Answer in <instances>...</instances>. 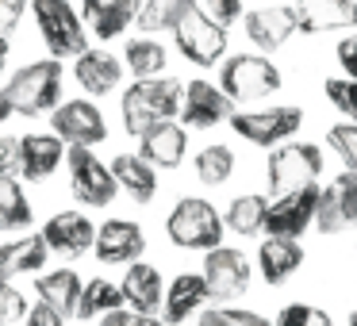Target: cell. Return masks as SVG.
<instances>
[{
  "label": "cell",
  "mask_w": 357,
  "mask_h": 326,
  "mask_svg": "<svg viewBox=\"0 0 357 326\" xmlns=\"http://www.w3.org/2000/svg\"><path fill=\"white\" fill-rule=\"evenodd\" d=\"M173 42H177V50L185 54V62L200 65V70L219 65L227 58V27L215 24L200 4L173 27Z\"/></svg>",
  "instance_id": "cell-8"
},
{
  "label": "cell",
  "mask_w": 357,
  "mask_h": 326,
  "mask_svg": "<svg viewBox=\"0 0 357 326\" xmlns=\"http://www.w3.org/2000/svg\"><path fill=\"white\" fill-rule=\"evenodd\" d=\"M112 177H116L119 192H123L127 200H135L139 208L154 203V196H158V169L146 162V157L116 154V157H112Z\"/></svg>",
  "instance_id": "cell-25"
},
{
  "label": "cell",
  "mask_w": 357,
  "mask_h": 326,
  "mask_svg": "<svg viewBox=\"0 0 357 326\" xmlns=\"http://www.w3.org/2000/svg\"><path fill=\"white\" fill-rule=\"evenodd\" d=\"M273 326H334V318L315 303H284L273 318Z\"/></svg>",
  "instance_id": "cell-37"
},
{
  "label": "cell",
  "mask_w": 357,
  "mask_h": 326,
  "mask_svg": "<svg viewBox=\"0 0 357 326\" xmlns=\"http://www.w3.org/2000/svg\"><path fill=\"white\" fill-rule=\"evenodd\" d=\"M204 284H208V295L215 303H234L238 295H246L250 277H254V265L242 254L238 246H219L211 254H204Z\"/></svg>",
  "instance_id": "cell-10"
},
{
  "label": "cell",
  "mask_w": 357,
  "mask_h": 326,
  "mask_svg": "<svg viewBox=\"0 0 357 326\" xmlns=\"http://www.w3.org/2000/svg\"><path fill=\"white\" fill-rule=\"evenodd\" d=\"M234 116L231 96L223 93L219 85L196 77L185 85V96H181V123L196 127V131H208V127H219Z\"/></svg>",
  "instance_id": "cell-15"
},
{
  "label": "cell",
  "mask_w": 357,
  "mask_h": 326,
  "mask_svg": "<svg viewBox=\"0 0 357 326\" xmlns=\"http://www.w3.org/2000/svg\"><path fill=\"white\" fill-rule=\"evenodd\" d=\"M31 223H35V211L24 185L16 177H0V234L31 231Z\"/></svg>",
  "instance_id": "cell-31"
},
{
  "label": "cell",
  "mask_w": 357,
  "mask_h": 326,
  "mask_svg": "<svg viewBox=\"0 0 357 326\" xmlns=\"http://www.w3.org/2000/svg\"><path fill=\"white\" fill-rule=\"evenodd\" d=\"M50 249L43 242V234H20V238L0 246V280H16V277H31L47 265Z\"/></svg>",
  "instance_id": "cell-27"
},
{
  "label": "cell",
  "mask_w": 357,
  "mask_h": 326,
  "mask_svg": "<svg viewBox=\"0 0 357 326\" xmlns=\"http://www.w3.org/2000/svg\"><path fill=\"white\" fill-rule=\"evenodd\" d=\"M192 169H196V180H200V185H211V188L227 185L231 173H234V150L223 146V142H211V146H204L200 154H196Z\"/></svg>",
  "instance_id": "cell-34"
},
{
  "label": "cell",
  "mask_w": 357,
  "mask_h": 326,
  "mask_svg": "<svg viewBox=\"0 0 357 326\" xmlns=\"http://www.w3.org/2000/svg\"><path fill=\"white\" fill-rule=\"evenodd\" d=\"M303 127V108L296 104H269V108H234L231 131L246 139L250 146L277 150L280 142H292Z\"/></svg>",
  "instance_id": "cell-7"
},
{
  "label": "cell",
  "mask_w": 357,
  "mask_h": 326,
  "mask_svg": "<svg viewBox=\"0 0 357 326\" xmlns=\"http://www.w3.org/2000/svg\"><path fill=\"white\" fill-rule=\"evenodd\" d=\"M142 249H146V234L131 219H108V223L96 226L93 254L100 265H135Z\"/></svg>",
  "instance_id": "cell-16"
},
{
  "label": "cell",
  "mask_w": 357,
  "mask_h": 326,
  "mask_svg": "<svg viewBox=\"0 0 357 326\" xmlns=\"http://www.w3.org/2000/svg\"><path fill=\"white\" fill-rule=\"evenodd\" d=\"M296 20H300V35L357 31V0H300Z\"/></svg>",
  "instance_id": "cell-18"
},
{
  "label": "cell",
  "mask_w": 357,
  "mask_h": 326,
  "mask_svg": "<svg viewBox=\"0 0 357 326\" xmlns=\"http://www.w3.org/2000/svg\"><path fill=\"white\" fill-rule=\"evenodd\" d=\"M357 226V173L342 169L326 188H319V208H315V231L334 238Z\"/></svg>",
  "instance_id": "cell-11"
},
{
  "label": "cell",
  "mask_w": 357,
  "mask_h": 326,
  "mask_svg": "<svg viewBox=\"0 0 357 326\" xmlns=\"http://www.w3.org/2000/svg\"><path fill=\"white\" fill-rule=\"evenodd\" d=\"M70 154L66 142L50 134H24L20 139V177L24 180H50L62 165V157Z\"/></svg>",
  "instance_id": "cell-22"
},
{
  "label": "cell",
  "mask_w": 357,
  "mask_h": 326,
  "mask_svg": "<svg viewBox=\"0 0 357 326\" xmlns=\"http://www.w3.org/2000/svg\"><path fill=\"white\" fill-rule=\"evenodd\" d=\"M31 16L50 58H77L89 50V27L70 0H31Z\"/></svg>",
  "instance_id": "cell-5"
},
{
  "label": "cell",
  "mask_w": 357,
  "mask_h": 326,
  "mask_svg": "<svg viewBox=\"0 0 357 326\" xmlns=\"http://www.w3.org/2000/svg\"><path fill=\"white\" fill-rule=\"evenodd\" d=\"M123 307V292L119 284L104 277H93L85 288H81V300H77V318H104L108 311H119Z\"/></svg>",
  "instance_id": "cell-33"
},
{
  "label": "cell",
  "mask_w": 357,
  "mask_h": 326,
  "mask_svg": "<svg viewBox=\"0 0 357 326\" xmlns=\"http://www.w3.org/2000/svg\"><path fill=\"white\" fill-rule=\"evenodd\" d=\"M349 326H357V311H354V315H349Z\"/></svg>",
  "instance_id": "cell-48"
},
{
  "label": "cell",
  "mask_w": 357,
  "mask_h": 326,
  "mask_svg": "<svg viewBox=\"0 0 357 326\" xmlns=\"http://www.w3.org/2000/svg\"><path fill=\"white\" fill-rule=\"evenodd\" d=\"M50 131L66 142V146H100L108 139V123L104 111L93 100H62L50 111Z\"/></svg>",
  "instance_id": "cell-12"
},
{
  "label": "cell",
  "mask_w": 357,
  "mask_h": 326,
  "mask_svg": "<svg viewBox=\"0 0 357 326\" xmlns=\"http://www.w3.org/2000/svg\"><path fill=\"white\" fill-rule=\"evenodd\" d=\"M16 116V108H12V100H8V93L0 88V123H8V119Z\"/></svg>",
  "instance_id": "cell-46"
},
{
  "label": "cell",
  "mask_w": 357,
  "mask_h": 326,
  "mask_svg": "<svg viewBox=\"0 0 357 326\" xmlns=\"http://www.w3.org/2000/svg\"><path fill=\"white\" fill-rule=\"evenodd\" d=\"M315 208H319V185L277 196V200L269 203V215H265V234L300 242L303 234L315 226Z\"/></svg>",
  "instance_id": "cell-13"
},
{
  "label": "cell",
  "mask_w": 357,
  "mask_h": 326,
  "mask_svg": "<svg viewBox=\"0 0 357 326\" xmlns=\"http://www.w3.org/2000/svg\"><path fill=\"white\" fill-rule=\"evenodd\" d=\"M81 288H85V280L77 277V269H50L43 272L39 280H35V292H39V303H47V307H54L62 318L77 315V300H81Z\"/></svg>",
  "instance_id": "cell-28"
},
{
  "label": "cell",
  "mask_w": 357,
  "mask_h": 326,
  "mask_svg": "<svg viewBox=\"0 0 357 326\" xmlns=\"http://www.w3.org/2000/svg\"><path fill=\"white\" fill-rule=\"evenodd\" d=\"M303 265V246L296 238H273L265 234L261 246H257V269L261 280L269 288H280L284 280H292V272Z\"/></svg>",
  "instance_id": "cell-26"
},
{
  "label": "cell",
  "mask_w": 357,
  "mask_h": 326,
  "mask_svg": "<svg viewBox=\"0 0 357 326\" xmlns=\"http://www.w3.org/2000/svg\"><path fill=\"white\" fill-rule=\"evenodd\" d=\"M24 326H66V318L58 315L54 307H47V303H39V307H31V311H27Z\"/></svg>",
  "instance_id": "cell-45"
},
{
  "label": "cell",
  "mask_w": 357,
  "mask_h": 326,
  "mask_svg": "<svg viewBox=\"0 0 357 326\" xmlns=\"http://www.w3.org/2000/svg\"><path fill=\"white\" fill-rule=\"evenodd\" d=\"M8 54H12V47H8V35H0V73H4V65H8Z\"/></svg>",
  "instance_id": "cell-47"
},
{
  "label": "cell",
  "mask_w": 357,
  "mask_h": 326,
  "mask_svg": "<svg viewBox=\"0 0 357 326\" xmlns=\"http://www.w3.org/2000/svg\"><path fill=\"white\" fill-rule=\"evenodd\" d=\"M334 58H338V65H342V77L357 81V31L346 35V39L334 47Z\"/></svg>",
  "instance_id": "cell-42"
},
{
  "label": "cell",
  "mask_w": 357,
  "mask_h": 326,
  "mask_svg": "<svg viewBox=\"0 0 357 326\" xmlns=\"http://www.w3.org/2000/svg\"><path fill=\"white\" fill-rule=\"evenodd\" d=\"M119 292H123V303L131 311L154 315L165 303V280H162V272H158V265L135 261V265H127L123 280H119Z\"/></svg>",
  "instance_id": "cell-24"
},
{
  "label": "cell",
  "mask_w": 357,
  "mask_h": 326,
  "mask_svg": "<svg viewBox=\"0 0 357 326\" xmlns=\"http://www.w3.org/2000/svg\"><path fill=\"white\" fill-rule=\"evenodd\" d=\"M181 96L185 85L177 77H146L131 81L119 100V116H123V131L142 139L154 123H169L181 116Z\"/></svg>",
  "instance_id": "cell-1"
},
{
  "label": "cell",
  "mask_w": 357,
  "mask_h": 326,
  "mask_svg": "<svg viewBox=\"0 0 357 326\" xmlns=\"http://www.w3.org/2000/svg\"><path fill=\"white\" fill-rule=\"evenodd\" d=\"M165 65H169V50L154 39V35H139L123 47V70L135 81L146 77H165Z\"/></svg>",
  "instance_id": "cell-30"
},
{
  "label": "cell",
  "mask_w": 357,
  "mask_h": 326,
  "mask_svg": "<svg viewBox=\"0 0 357 326\" xmlns=\"http://www.w3.org/2000/svg\"><path fill=\"white\" fill-rule=\"evenodd\" d=\"M208 284H204V272H181L169 280L165 288V303H162V323L165 326H185L192 315H200V307L208 303Z\"/></svg>",
  "instance_id": "cell-20"
},
{
  "label": "cell",
  "mask_w": 357,
  "mask_h": 326,
  "mask_svg": "<svg viewBox=\"0 0 357 326\" xmlns=\"http://www.w3.org/2000/svg\"><path fill=\"white\" fill-rule=\"evenodd\" d=\"M323 93L331 100V108L338 111L346 123H357V81L349 77H326L323 81Z\"/></svg>",
  "instance_id": "cell-35"
},
{
  "label": "cell",
  "mask_w": 357,
  "mask_h": 326,
  "mask_svg": "<svg viewBox=\"0 0 357 326\" xmlns=\"http://www.w3.org/2000/svg\"><path fill=\"white\" fill-rule=\"evenodd\" d=\"M246 39L254 42V50L273 54V50L288 47L292 35H300V20H296V4H265L242 16Z\"/></svg>",
  "instance_id": "cell-14"
},
{
  "label": "cell",
  "mask_w": 357,
  "mask_h": 326,
  "mask_svg": "<svg viewBox=\"0 0 357 326\" xmlns=\"http://www.w3.org/2000/svg\"><path fill=\"white\" fill-rule=\"evenodd\" d=\"M280 85H284V73L261 50L231 54L219 62V88L231 96V104H261L273 93H280Z\"/></svg>",
  "instance_id": "cell-3"
},
{
  "label": "cell",
  "mask_w": 357,
  "mask_h": 326,
  "mask_svg": "<svg viewBox=\"0 0 357 326\" xmlns=\"http://www.w3.org/2000/svg\"><path fill=\"white\" fill-rule=\"evenodd\" d=\"M188 154V131L169 119V123H154L139 139V157H146L154 169H177Z\"/></svg>",
  "instance_id": "cell-21"
},
{
  "label": "cell",
  "mask_w": 357,
  "mask_h": 326,
  "mask_svg": "<svg viewBox=\"0 0 357 326\" xmlns=\"http://www.w3.org/2000/svg\"><path fill=\"white\" fill-rule=\"evenodd\" d=\"M0 177H20V139L0 134Z\"/></svg>",
  "instance_id": "cell-43"
},
{
  "label": "cell",
  "mask_w": 357,
  "mask_h": 326,
  "mask_svg": "<svg viewBox=\"0 0 357 326\" xmlns=\"http://www.w3.org/2000/svg\"><path fill=\"white\" fill-rule=\"evenodd\" d=\"M204 12H208L215 24H223V27H231L234 20H242L246 12H242V0H196Z\"/></svg>",
  "instance_id": "cell-40"
},
{
  "label": "cell",
  "mask_w": 357,
  "mask_h": 326,
  "mask_svg": "<svg viewBox=\"0 0 357 326\" xmlns=\"http://www.w3.org/2000/svg\"><path fill=\"white\" fill-rule=\"evenodd\" d=\"M27 4H31V0H0V35L16 31L24 12H27Z\"/></svg>",
  "instance_id": "cell-44"
},
{
  "label": "cell",
  "mask_w": 357,
  "mask_h": 326,
  "mask_svg": "<svg viewBox=\"0 0 357 326\" xmlns=\"http://www.w3.org/2000/svg\"><path fill=\"white\" fill-rule=\"evenodd\" d=\"M27 311H31V307H27L24 292H16V288H12V280H0V326L24 323Z\"/></svg>",
  "instance_id": "cell-39"
},
{
  "label": "cell",
  "mask_w": 357,
  "mask_h": 326,
  "mask_svg": "<svg viewBox=\"0 0 357 326\" xmlns=\"http://www.w3.org/2000/svg\"><path fill=\"white\" fill-rule=\"evenodd\" d=\"M142 0H81V20L96 39L112 42L139 20Z\"/></svg>",
  "instance_id": "cell-19"
},
{
  "label": "cell",
  "mask_w": 357,
  "mask_h": 326,
  "mask_svg": "<svg viewBox=\"0 0 357 326\" xmlns=\"http://www.w3.org/2000/svg\"><path fill=\"white\" fill-rule=\"evenodd\" d=\"M73 77H77V85L85 88V93L108 96V93H116L119 81H123V58H116L112 50L89 47L85 54H77V62H73Z\"/></svg>",
  "instance_id": "cell-23"
},
{
  "label": "cell",
  "mask_w": 357,
  "mask_h": 326,
  "mask_svg": "<svg viewBox=\"0 0 357 326\" xmlns=\"http://www.w3.org/2000/svg\"><path fill=\"white\" fill-rule=\"evenodd\" d=\"M12 108L20 116H50L62 104V62L58 58H43V62H27L16 70L4 85Z\"/></svg>",
  "instance_id": "cell-4"
},
{
  "label": "cell",
  "mask_w": 357,
  "mask_h": 326,
  "mask_svg": "<svg viewBox=\"0 0 357 326\" xmlns=\"http://www.w3.org/2000/svg\"><path fill=\"white\" fill-rule=\"evenodd\" d=\"M100 326H165L158 315H142V311H131V307H119V311H108L100 318Z\"/></svg>",
  "instance_id": "cell-41"
},
{
  "label": "cell",
  "mask_w": 357,
  "mask_h": 326,
  "mask_svg": "<svg viewBox=\"0 0 357 326\" xmlns=\"http://www.w3.org/2000/svg\"><path fill=\"white\" fill-rule=\"evenodd\" d=\"M326 146H331V154L342 157L349 173H357V123H334L326 131Z\"/></svg>",
  "instance_id": "cell-38"
},
{
  "label": "cell",
  "mask_w": 357,
  "mask_h": 326,
  "mask_svg": "<svg viewBox=\"0 0 357 326\" xmlns=\"http://www.w3.org/2000/svg\"><path fill=\"white\" fill-rule=\"evenodd\" d=\"M66 169H70V192L85 208H108L119 196V185L112 177V165H104L89 146H70L66 154Z\"/></svg>",
  "instance_id": "cell-9"
},
{
  "label": "cell",
  "mask_w": 357,
  "mask_h": 326,
  "mask_svg": "<svg viewBox=\"0 0 357 326\" xmlns=\"http://www.w3.org/2000/svg\"><path fill=\"white\" fill-rule=\"evenodd\" d=\"M192 8H196V0H142L135 24H139V31H146V35L173 31Z\"/></svg>",
  "instance_id": "cell-32"
},
{
  "label": "cell",
  "mask_w": 357,
  "mask_h": 326,
  "mask_svg": "<svg viewBox=\"0 0 357 326\" xmlns=\"http://www.w3.org/2000/svg\"><path fill=\"white\" fill-rule=\"evenodd\" d=\"M223 211L204 196H181L173 203L169 219H165V238L177 249H192V254H211L223 246Z\"/></svg>",
  "instance_id": "cell-2"
},
{
  "label": "cell",
  "mask_w": 357,
  "mask_h": 326,
  "mask_svg": "<svg viewBox=\"0 0 357 326\" xmlns=\"http://www.w3.org/2000/svg\"><path fill=\"white\" fill-rule=\"evenodd\" d=\"M43 242H47L50 254L58 257H81L93 249L96 242V226L89 215H81V211H54V215L47 219V226H43Z\"/></svg>",
  "instance_id": "cell-17"
},
{
  "label": "cell",
  "mask_w": 357,
  "mask_h": 326,
  "mask_svg": "<svg viewBox=\"0 0 357 326\" xmlns=\"http://www.w3.org/2000/svg\"><path fill=\"white\" fill-rule=\"evenodd\" d=\"M323 177V150L315 142H280L269 157H265V185L273 196H288L311 188Z\"/></svg>",
  "instance_id": "cell-6"
},
{
  "label": "cell",
  "mask_w": 357,
  "mask_h": 326,
  "mask_svg": "<svg viewBox=\"0 0 357 326\" xmlns=\"http://www.w3.org/2000/svg\"><path fill=\"white\" fill-rule=\"evenodd\" d=\"M269 196L261 192H242L234 196L231 203H227L223 211V223L231 234H238V238H257V234H265V215H269Z\"/></svg>",
  "instance_id": "cell-29"
},
{
  "label": "cell",
  "mask_w": 357,
  "mask_h": 326,
  "mask_svg": "<svg viewBox=\"0 0 357 326\" xmlns=\"http://www.w3.org/2000/svg\"><path fill=\"white\" fill-rule=\"evenodd\" d=\"M200 326H273V318L257 315L250 307H204Z\"/></svg>",
  "instance_id": "cell-36"
}]
</instances>
